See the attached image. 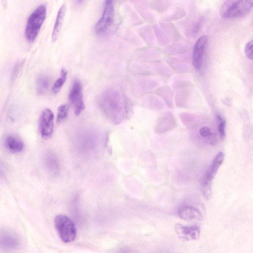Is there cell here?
<instances>
[{
	"mask_svg": "<svg viewBox=\"0 0 253 253\" xmlns=\"http://www.w3.org/2000/svg\"><path fill=\"white\" fill-rule=\"evenodd\" d=\"M99 106L105 114L115 124L122 120L121 110L116 94L111 90L102 93L99 97Z\"/></svg>",
	"mask_w": 253,
	"mask_h": 253,
	"instance_id": "cell-1",
	"label": "cell"
},
{
	"mask_svg": "<svg viewBox=\"0 0 253 253\" xmlns=\"http://www.w3.org/2000/svg\"><path fill=\"white\" fill-rule=\"evenodd\" d=\"M46 13V6L42 4L39 5L28 17L25 33L29 41H33L36 38L45 18Z\"/></svg>",
	"mask_w": 253,
	"mask_h": 253,
	"instance_id": "cell-2",
	"label": "cell"
},
{
	"mask_svg": "<svg viewBox=\"0 0 253 253\" xmlns=\"http://www.w3.org/2000/svg\"><path fill=\"white\" fill-rule=\"evenodd\" d=\"M253 7V0H227L221 7L220 14L226 19L239 18L249 13Z\"/></svg>",
	"mask_w": 253,
	"mask_h": 253,
	"instance_id": "cell-3",
	"label": "cell"
},
{
	"mask_svg": "<svg viewBox=\"0 0 253 253\" xmlns=\"http://www.w3.org/2000/svg\"><path fill=\"white\" fill-rule=\"evenodd\" d=\"M55 228L60 239L64 243H70L76 238L77 229L74 222L63 214L57 215L54 220Z\"/></svg>",
	"mask_w": 253,
	"mask_h": 253,
	"instance_id": "cell-4",
	"label": "cell"
},
{
	"mask_svg": "<svg viewBox=\"0 0 253 253\" xmlns=\"http://www.w3.org/2000/svg\"><path fill=\"white\" fill-rule=\"evenodd\" d=\"M0 245L3 252L12 253L20 248L21 245V238L14 231L4 229L0 232Z\"/></svg>",
	"mask_w": 253,
	"mask_h": 253,
	"instance_id": "cell-5",
	"label": "cell"
},
{
	"mask_svg": "<svg viewBox=\"0 0 253 253\" xmlns=\"http://www.w3.org/2000/svg\"><path fill=\"white\" fill-rule=\"evenodd\" d=\"M69 100L73 107L75 114L79 115L84 108L82 92V85L80 80L76 78L73 82L69 94Z\"/></svg>",
	"mask_w": 253,
	"mask_h": 253,
	"instance_id": "cell-6",
	"label": "cell"
},
{
	"mask_svg": "<svg viewBox=\"0 0 253 253\" xmlns=\"http://www.w3.org/2000/svg\"><path fill=\"white\" fill-rule=\"evenodd\" d=\"M114 15V5L112 0H106L102 16L96 23L95 31L98 34L104 33L112 24Z\"/></svg>",
	"mask_w": 253,
	"mask_h": 253,
	"instance_id": "cell-7",
	"label": "cell"
},
{
	"mask_svg": "<svg viewBox=\"0 0 253 253\" xmlns=\"http://www.w3.org/2000/svg\"><path fill=\"white\" fill-rule=\"evenodd\" d=\"M54 115L49 109H44L41 114L39 120V129L42 138L48 139L51 137L53 131Z\"/></svg>",
	"mask_w": 253,
	"mask_h": 253,
	"instance_id": "cell-8",
	"label": "cell"
},
{
	"mask_svg": "<svg viewBox=\"0 0 253 253\" xmlns=\"http://www.w3.org/2000/svg\"><path fill=\"white\" fill-rule=\"evenodd\" d=\"M174 227L177 236L182 240L186 241L197 240L200 237V229L198 226H187L176 223Z\"/></svg>",
	"mask_w": 253,
	"mask_h": 253,
	"instance_id": "cell-9",
	"label": "cell"
},
{
	"mask_svg": "<svg viewBox=\"0 0 253 253\" xmlns=\"http://www.w3.org/2000/svg\"><path fill=\"white\" fill-rule=\"evenodd\" d=\"M208 38L203 36L197 41L193 49L192 55V63L195 69H201L203 60V56Z\"/></svg>",
	"mask_w": 253,
	"mask_h": 253,
	"instance_id": "cell-10",
	"label": "cell"
},
{
	"mask_svg": "<svg viewBox=\"0 0 253 253\" xmlns=\"http://www.w3.org/2000/svg\"><path fill=\"white\" fill-rule=\"evenodd\" d=\"M177 213L181 219L185 220H201L203 218L202 214L198 209L188 206L180 207Z\"/></svg>",
	"mask_w": 253,
	"mask_h": 253,
	"instance_id": "cell-11",
	"label": "cell"
},
{
	"mask_svg": "<svg viewBox=\"0 0 253 253\" xmlns=\"http://www.w3.org/2000/svg\"><path fill=\"white\" fill-rule=\"evenodd\" d=\"M224 158V153L222 152H219L213 159L210 168L204 175L203 177L212 182L219 168L222 165Z\"/></svg>",
	"mask_w": 253,
	"mask_h": 253,
	"instance_id": "cell-12",
	"label": "cell"
},
{
	"mask_svg": "<svg viewBox=\"0 0 253 253\" xmlns=\"http://www.w3.org/2000/svg\"><path fill=\"white\" fill-rule=\"evenodd\" d=\"M4 143L6 148L12 153L20 152L24 148V143L22 140L14 135H7L5 139Z\"/></svg>",
	"mask_w": 253,
	"mask_h": 253,
	"instance_id": "cell-13",
	"label": "cell"
},
{
	"mask_svg": "<svg viewBox=\"0 0 253 253\" xmlns=\"http://www.w3.org/2000/svg\"><path fill=\"white\" fill-rule=\"evenodd\" d=\"M66 8V5L63 3L57 12L51 35V39L53 42L55 41L58 38L64 17Z\"/></svg>",
	"mask_w": 253,
	"mask_h": 253,
	"instance_id": "cell-14",
	"label": "cell"
},
{
	"mask_svg": "<svg viewBox=\"0 0 253 253\" xmlns=\"http://www.w3.org/2000/svg\"><path fill=\"white\" fill-rule=\"evenodd\" d=\"M50 84L49 77L45 75L39 76L36 81V89L39 94H44L48 88Z\"/></svg>",
	"mask_w": 253,
	"mask_h": 253,
	"instance_id": "cell-15",
	"label": "cell"
},
{
	"mask_svg": "<svg viewBox=\"0 0 253 253\" xmlns=\"http://www.w3.org/2000/svg\"><path fill=\"white\" fill-rule=\"evenodd\" d=\"M45 164L48 170L53 174H56L59 171V164L55 156L48 154L45 157Z\"/></svg>",
	"mask_w": 253,
	"mask_h": 253,
	"instance_id": "cell-16",
	"label": "cell"
},
{
	"mask_svg": "<svg viewBox=\"0 0 253 253\" xmlns=\"http://www.w3.org/2000/svg\"><path fill=\"white\" fill-rule=\"evenodd\" d=\"M201 189L203 196L207 200H209L211 197V181L204 177L201 181Z\"/></svg>",
	"mask_w": 253,
	"mask_h": 253,
	"instance_id": "cell-17",
	"label": "cell"
},
{
	"mask_svg": "<svg viewBox=\"0 0 253 253\" xmlns=\"http://www.w3.org/2000/svg\"><path fill=\"white\" fill-rule=\"evenodd\" d=\"M67 75V71L64 68H63L61 71L60 77L57 79L52 86V90L54 94L60 91L66 80Z\"/></svg>",
	"mask_w": 253,
	"mask_h": 253,
	"instance_id": "cell-18",
	"label": "cell"
},
{
	"mask_svg": "<svg viewBox=\"0 0 253 253\" xmlns=\"http://www.w3.org/2000/svg\"><path fill=\"white\" fill-rule=\"evenodd\" d=\"M68 110L69 107L66 104L61 105L58 107L56 118L57 122H60L67 118Z\"/></svg>",
	"mask_w": 253,
	"mask_h": 253,
	"instance_id": "cell-19",
	"label": "cell"
},
{
	"mask_svg": "<svg viewBox=\"0 0 253 253\" xmlns=\"http://www.w3.org/2000/svg\"><path fill=\"white\" fill-rule=\"evenodd\" d=\"M24 61L25 60H22L17 61L14 64V66H13L10 75V80L12 83H13L16 78L19 72L20 68H21L23 63H24Z\"/></svg>",
	"mask_w": 253,
	"mask_h": 253,
	"instance_id": "cell-20",
	"label": "cell"
},
{
	"mask_svg": "<svg viewBox=\"0 0 253 253\" xmlns=\"http://www.w3.org/2000/svg\"><path fill=\"white\" fill-rule=\"evenodd\" d=\"M245 53L249 59H253V40L249 42L246 45Z\"/></svg>",
	"mask_w": 253,
	"mask_h": 253,
	"instance_id": "cell-21",
	"label": "cell"
},
{
	"mask_svg": "<svg viewBox=\"0 0 253 253\" xmlns=\"http://www.w3.org/2000/svg\"><path fill=\"white\" fill-rule=\"evenodd\" d=\"M219 122L220 123L218 125V131L221 139L224 140L226 135L225 131L226 122L223 119H222Z\"/></svg>",
	"mask_w": 253,
	"mask_h": 253,
	"instance_id": "cell-22",
	"label": "cell"
},
{
	"mask_svg": "<svg viewBox=\"0 0 253 253\" xmlns=\"http://www.w3.org/2000/svg\"><path fill=\"white\" fill-rule=\"evenodd\" d=\"M206 138L208 142L210 144L214 145L216 144L217 139L216 135L215 133L211 132V133Z\"/></svg>",
	"mask_w": 253,
	"mask_h": 253,
	"instance_id": "cell-23",
	"label": "cell"
},
{
	"mask_svg": "<svg viewBox=\"0 0 253 253\" xmlns=\"http://www.w3.org/2000/svg\"><path fill=\"white\" fill-rule=\"evenodd\" d=\"M199 132L200 135L203 137H207L211 133V129L208 127L206 126L202 127L200 129Z\"/></svg>",
	"mask_w": 253,
	"mask_h": 253,
	"instance_id": "cell-24",
	"label": "cell"
},
{
	"mask_svg": "<svg viewBox=\"0 0 253 253\" xmlns=\"http://www.w3.org/2000/svg\"><path fill=\"white\" fill-rule=\"evenodd\" d=\"M115 253H136V252L131 249L127 247H122L118 250L115 252Z\"/></svg>",
	"mask_w": 253,
	"mask_h": 253,
	"instance_id": "cell-25",
	"label": "cell"
}]
</instances>
